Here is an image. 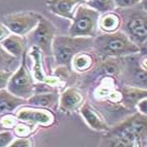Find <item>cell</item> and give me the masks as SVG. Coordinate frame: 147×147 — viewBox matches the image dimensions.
<instances>
[{"instance_id":"28","label":"cell","mask_w":147,"mask_h":147,"mask_svg":"<svg viewBox=\"0 0 147 147\" xmlns=\"http://www.w3.org/2000/svg\"><path fill=\"white\" fill-rule=\"evenodd\" d=\"M11 33V32L9 31V29H8L2 22L0 21V42H2L3 40H5Z\"/></svg>"},{"instance_id":"19","label":"cell","mask_w":147,"mask_h":147,"mask_svg":"<svg viewBox=\"0 0 147 147\" xmlns=\"http://www.w3.org/2000/svg\"><path fill=\"white\" fill-rule=\"evenodd\" d=\"M121 28V17L114 11L102 13L98 19V29L102 33H112Z\"/></svg>"},{"instance_id":"17","label":"cell","mask_w":147,"mask_h":147,"mask_svg":"<svg viewBox=\"0 0 147 147\" xmlns=\"http://www.w3.org/2000/svg\"><path fill=\"white\" fill-rule=\"evenodd\" d=\"M120 92L122 95L121 104L129 110L135 109L136 104L140 100L147 97V91L145 88H139L129 85H123L121 87Z\"/></svg>"},{"instance_id":"9","label":"cell","mask_w":147,"mask_h":147,"mask_svg":"<svg viewBox=\"0 0 147 147\" xmlns=\"http://www.w3.org/2000/svg\"><path fill=\"white\" fill-rule=\"evenodd\" d=\"M16 117L22 122H29L34 125L50 126L55 121V116L49 109L37 107L20 108L16 112Z\"/></svg>"},{"instance_id":"15","label":"cell","mask_w":147,"mask_h":147,"mask_svg":"<svg viewBox=\"0 0 147 147\" xmlns=\"http://www.w3.org/2000/svg\"><path fill=\"white\" fill-rule=\"evenodd\" d=\"M58 100H59V92L57 90H53L49 92L34 93L27 100V104L32 107L57 109Z\"/></svg>"},{"instance_id":"12","label":"cell","mask_w":147,"mask_h":147,"mask_svg":"<svg viewBox=\"0 0 147 147\" xmlns=\"http://www.w3.org/2000/svg\"><path fill=\"white\" fill-rule=\"evenodd\" d=\"M46 2L52 13L71 21L78 6L84 3L82 0H47Z\"/></svg>"},{"instance_id":"2","label":"cell","mask_w":147,"mask_h":147,"mask_svg":"<svg viewBox=\"0 0 147 147\" xmlns=\"http://www.w3.org/2000/svg\"><path fill=\"white\" fill-rule=\"evenodd\" d=\"M142 2L129 8H118L120 9L118 13L121 17L122 31L141 50L142 45H146L147 40V13L145 7L142 6Z\"/></svg>"},{"instance_id":"26","label":"cell","mask_w":147,"mask_h":147,"mask_svg":"<svg viewBox=\"0 0 147 147\" xmlns=\"http://www.w3.org/2000/svg\"><path fill=\"white\" fill-rule=\"evenodd\" d=\"M13 71H4V69H0V89H4L7 86L8 80L11 78V74Z\"/></svg>"},{"instance_id":"1","label":"cell","mask_w":147,"mask_h":147,"mask_svg":"<svg viewBox=\"0 0 147 147\" xmlns=\"http://www.w3.org/2000/svg\"><path fill=\"white\" fill-rule=\"evenodd\" d=\"M92 50L98 58H119L134 55L141 52V48L136 45L122 30L112 33H102L93 38Z\"/></svg>"},{"instance_id":"11","label":"cell","mask_w":147,"mask_h":147,"mask_svg":"<svg viewBox=\"0 0 147 147\" xmlns=\"http://www.w3.org/2000/svg\"><path fill=\"white\" fill-rule=\"evenodd\" d=\"M79 109L82 117L90 129L96 131H107L109 129L110 125L106 122L104 116L88 100L83 102Z\"/></svg>"},{"instance_id":"24","label":"cell","mask_w":147,"mask_h":147,"mask_svg":"<svg viewBox=\"0 0 147 147\" xmlns=\"http://www.w3.org/2000/svg\"><path fill=\"white\" fill-rule=\"evenodd\" d=\"M143 0H114L116 8H129L139 4Z\"/></svg>"},{"instance_id":"8","label":"cell","mask_w":147,"mask_h":147,"mask_svg":"<svg viewBox=\"0 0 147 147\" xmlns=\"http://www.w3.org/2000/svg\"><path fill=\"white\" fill-rule=\"evenodd\" d=\"M42 17V15L38 13L20 11L5 15L0 21L9 29L11 33L26 36L36 27Z\"/></svg>"},{"instance_id":"5","label":"cell","mask_w":147,"mask_h":147,"mask_svg":"<svg viewBox=\"0 0 147 147\" xmlns=\"http://www.w3.org/2000/svg\"><path fill=\"white\" fill-rule=\"evenodd\" d=\"M100 16V13L98 11L87 4H80L71 19L68 35L75 37H95L98 31Z\"/></svg>"},{"instance_id":"13","label":"cell","mask_w":147,"mask_h":147,"mask_svg":"<svg viewBox=\"0 0 147 147\" xmlns=\"http://www.w3.org/2000/svg\"><path fill=\"white\" fill-rule=\"evenodd\" d=\"M0 45L2 46L5 49V51H7L11 56L21 60L23 55L27 52L26 49L28 44H27V40L25 36L11 33L5 40H3L0 42Z\"/></svg>"},{"instance_id":"7","label":"cell","mask_w":147,"mask_h":147,"mask_svg":"<svg viewBox=\"0 0 147 147\" xmlns=\"http://www.w3.org/2000/svg\"><path fill=\"white\" fill-rule=\"evenodd\" d=\"M57 29L55 25L42 16L36 27L29 34H27V44L36 46L42 51L44 55L52 56V42L56 36Z\"/></svg>"},{"instance_id":"14","label":"cell","mask_w":147,"mask_h":147,"mask_svg":"<svg viewBox=\"0 0 147 147\" xmlns=\"http://www.w3.org/2000/svg\"><path fill=\"white\" fill-rule=\"evenodd\" d=\"M97 55L94 52L83 51L74 56L71 62V68L77 73H88L95 67Z\"/></svg>"},{"instance_id":"20","label":"cell","mask_w":147,"mask_h":147,"mask_svg":"<svg viewBox=\"0 0 147 147\" xmlns=\"http://www.w3.org/2000/svg\"><path fill=\"white\" fill-rule=\"evenodd\" d=\"M85 4L98 11L100 15L108 13V11H112L116 8L114 0H91L89 2H86Z\"/></svg>"},{"instance_id":"22","label":"cell","mask_w":147,"mask_h":147,"mask_svg":"<svg viewBox=\"0 0 147 147\" xmlns=\"http://www.w3.org/2000/svg\"><path fill=\"white\" fill-rule=\"evenodd\" d=\"M34 124L29 123V122H24V123H17L13 126V133L18 137H28L32 134L33 131Z\"/></svg>"},{"instance_id":"23","label":"cell","mask_w":147,"mask_h":147,"mask_svg":"<svg viewBox=\"0 0 147 147\" xmlns=\"http://www.w3.org/2000/svg\"><path fill=\"white\" fill-rule=\"evenodd\" d=\"M13 139H15V134L9 131V129L0 131V147L9 146Z\"/></svg>"},{"instance_id":"27","label":"cell","mask_w":147,"mask_h":147,"mask_svg":"<svg viewBox=\"0 0 147 147\" xmlns=\"http://www.w3.org/2000/svg\"><path fill=\"white\" fill-rule=\"evenodd\" d=\"M135 108H136L137 112H139L140 114L147 115V97H144V98L140 100L136 104V107Z\"/></svg>"},{"instance_id":"18","label":"cell","mask_w":147,"mask_h":147,"mask_svg":"<svg viewBox=\"0 0 147 147\" xmlns=\"http://www.w3.org/2000/svg\"><path fill=\"white\" fill-rule=\"evenodd\" d=\"M27 56L31 57L32 59V73H33V79L36 82H44L46 79V71L44 66V53L40 48L36 46H30Z\"/></svg>"},{"instance_id":"29","label":"cell","mask_w":147,"mask_h":147,"mask_svg":"<svg viewBox=\"0 0 147 147\" xmlns=\"http://www.w3.org/2000/svg\"><path fill=\"white\" fill-rule=\"evenodd\" d=\"M84 3H86V2H89V1H91V0H82Z\"/></svg>"},{"instance_id":"25","label":"cell","mask_w":147,"mask_h":147,"mask_svg":"<svg viewBox=\"0 0 147 147\" xmlns=\"http://www.w3.org/2000/svg\"><path fill=\"white\" fill-rule=\"evenodd\" d=\"M31 140L27 139L26 137H19L18 139H13L9 144V147H31Z\"/></svg>"},{"instance_id":"6","label":"cell","mask_w":147,"mask_h":147,"mask_svg":"<svg viewBox=\"0 0 147 147\" xmlns=\"http://www.w3.org/2000/svg\"><path fill=\"white\" fill-rule=\"evenodd\" d=\"M26 53L21 58V63L19 67L11 74L6 86V89L8 91L24 100H28L33 94L34 85H35L33 76L30 74L26 65Z\"/></svg>"},{"instance_id":"21","label":"cell","mask_w":147,"mask_h":147,"mask_svg":"<svg viewBox=\"0 0 147 147\" xmlns=\"http://www.w3.org/2000/svg\"><path fill=\"white\" fill-rule=\"evenodd\" d=\"M17 60H18L17 58L11 56L7 51H5V49L2 46L0 45V69L11 71L9 67H13Z\"/></svg>"},{"instance_id":"3","label":"cell","mask_w":147,"mask_h":147,"mask_svg":"<svg viewBox=\"0 0 147 147\" xmlns=\"http://www.w3.org/2000/svg\"><path fill=\"white\" fill-rule=\"evenodd\" d=\"M94 37H75L56 35L52 42V56L57 65L71 68L74 56L83 51L92 50Z\"/></svg>"},{"instance_id":"16","label":"cell","mask_w":147,"mask_h":147,"mask_svg":"<svg viewBox=\"0 0 147 147\" xmlns=\"http://www.w3.org/2000/svg\"><path fill=\"white\" fill-rule=\"evenodd\" d=\"M25 104H27V100L16 96L6 88L0 89V115L13 113Z\"/></svg>"},{"instance_id":"4","label":"cell","mask_w":147,"mask_h":147,"mask_svg":"<svg viewBox=\"0 0 147 147\" xmlns=\"http://www.w3.org/2000/svg\"><path fill=\"white\" fill-rule=\"evenodd\" d=\"M146 115L140 114L139 112L125 117V119L121 121L120 123L109 127L107 131L108 135L120 137L131 143V146H142V142H146Z\"/></svg>"},{"instance_id":"10","label":"cell","mask_w":147,"mask_h":147,"mask_svg":"<svg viewBox=\"0 0 147 147\" xmlns=\"http://www.w3.org/2000/svg\"><path fill=\"white\" fill-rule=\"evenodd\" d=\"M84 102V95L77 87H67L61 92L58 100V109L64 113H71L79 109Z\"/></svg>"}]
</instances>
